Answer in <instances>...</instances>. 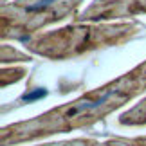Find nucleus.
<instances>
[{"mask_svg":"<svg viewBox=\"0 0 146 146\" xmlns=\"http://www.w3.org/2000/svg\"><path fill=\"white\" fill-rule=\"evenodd\" d=\"M133 90L137 88H125V81H117L112 87H106L105 90H101L98 96H87L85 99L76 101V105H70L69 108H60L54 112L52 125L54 128H65V126H74V125H83L88 119L96 117V112L106 106H117L121 105L123 99L132 96Z\"/></svg>","mask_w":146,"mask_h":146,"instance_id":"1","label":"nucleus"}]
</instances>
